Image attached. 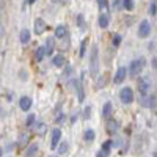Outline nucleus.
<instances>
[{"mask_svg":"<svg viewBox=\"0 0 157 157\" xmlns=\"http://www.w3.org/2000/svg\"><path fill=\"white\" fill-rule=\"evenodd\" d=\"M90 74L91 77H98L99 74V50L96 44L91 47V54H90Z\"/></svg>","mask_w":157,"mask_h":157,"instance_id":"obj_1","label":"nucleus"},{"mask_svg":"<svg viewBox=\"0 0 157 157\" xmlns=\"http://www.w3.org/2000/svg\"><path fill=\"white\" fill-rule=\"evenodd\" d=\"M137 86H138V91L143 94V96H146L148 94V91L151 90V78L148 75H141L138 78V82H137Z\"/></svg>","mask_w":157,"mask_h":157,"instance_id":"obj_2","label":"nucleus"},{"mask_svg":"<svg viewBox=\"0 0 157 157\" xmlns=\"http://www.w3.org/2000/svg\"><path fill=\"white\" fill-rule=\"evenodd\" d=\"M120 99H121L123 104H130V102H134V91H132V88L124 86V88L120 91Z\"/></svg>","mask_w":157,"mask_h":157,"instance_id":"obj_3","label":"nucleus"},{"mask_svg":"<svg viewBox=\"0 0 157 157\" xmlns=\"http://www.w3.org/2000/svg\"><path fill=\"white\" fill-rule=\"evenodd\" d=\"M151 35V24L145 19V21H141L140 25H138V36L140 38H148Z\"/></svg>","mask_w":157,"mask_h":157,"instance_id":"obj_4","label":"nucleus"},{"mask_svg":"<svg viewBox=\"0 0 157 157\" xmlns=\"http://www.w3.org/2000/svg\"><path fill=\"white\" fill-rule=\"evenodd\" d=\"M143 66H145V61H143V58L134 60L132 63H130V74H132V75H138V74L141 72Z\"/></svg>","mask_w":157,"mask_h":157,"instance_id":"obj_5","label":"nucleus"},{"mask_svg":"<svg viewBox=\"0 0 157 157\" xmlns=\"http://www.w3.org/2000/svg\"><path fill=\"white\" fill-rule=\"evenodd\" d=\"M60 138H61V130H60V129H54V130H52V141H50V146H52V148H57Z\"/></svg>","mask_w":157,"mask_h":157,"instance_id":"obj_6","label":"nucleus"},{"mask_svg":"<svg viewBox=\"0 0 157 157\" xmlns=\"http://www.w3.org/2000/svg\"><path fill=\"white\" fill-rule=\"evenodd\" d=\"M39 151V145L38 143H32V145L25 149V157H35Z\"/></svg>","mask_w":157,"mask_h":157,"instance_id":"obj_7","label":"nucleus"},{"mask_svg":"<svg viewBox=\"0 0 157 157\" xmlns=\"http://www.w3.org/2000/svg\"><path fill=\"white\" fill-rule=\"evenodd\" d=\"M126 75H127V69L126 68H120L116 71V74H115V83H121L126 78Z\"/></svg>","mask_w":157,"mask_h":157,"instance_id":"obj_8","label":"nucleus"},{"mask_svg":"<svg viewBox=\"0 0 157 157\" xmlns=\"http://www.w3.org/2000/svg\"><path fill=\"white\" fill-rule=\"evenodd\" d=\"M19 105H21V109H22L24 112L30 110V107H32V99H30V98H27V96L21 98V101H19Z\"/></svg>","mask_w":157,"mask_h":157,"instance_id":"obj_9","label":"nucleus"},{"mask_svg":"<svg viewBox=\"0 0 157 157\" xmlns=\"http://www.w3.org/2000/svg\"><path fill=\"white\" fill-rule=\"evenodd\" d=\"M44 30H46L44 21H43V19H36V21H35V33H36V35H41Z\"/></svg>","mask_w":157,"mask_h":157,"instance_id":"obj_10","label":"nucleus"},{"mask_svg":"<svg viewBox=\"0 0 157 157\" xmlns=\"http://www.w3.org/2000/svg\"><path fill=\"white\" fill-rule=\"evenodd\" d=\"M46 54H52L55 49V38H47V43H46Z\"/></svg>","mask_w":157,"mask_h":157,"instance_id":"obj_11","label":"nucleus"},{"mask_svg":"<svg viewBox=\"0 0 157 157\" xmlns=\"http://www.w3.org/2000/svg\"><path fill=\"white\" fill-rule=\"evenodd\" d=\"M30 41V32L27 30V29H24L22 32H21V43L22 44H27Z\"/></svg>","mask_w":157,"mask_h":157,"instance_id":"obj_12","label":"nucleus"},{"mask_svg":"<svg viewBox=\"0 0 157 157\" xmlns=\"http://www.w3.org/2000/svg\"><path fill=\"white\" fill-rule=\"evenodd\" d=\"M99 27L101 29H107L109 27V16L107 14H101L99 16Z\"/></svg>","mask_w":157,"mask_h":157,"instance_id":"obj_13","label":"nucleus"},{"mask_svg":"<svg viewBox=\"0 0 157 157\" xmlns=\"http://www.w3.org/2000/svg\"><path fill=\"white\" fill-rule=\"evenodd\" d=\"M94 137H96V134H94V130H93V129H86V130H85V134H83L85 141H93Z\"/></svg>","mask_w":157,"mask_h":157,"instance_id":"obj_14","label":"nucleus"},{"mask_svg":"<svg viewBox=\"0 0 157 157\" xmlns=\"http://www.w3.org/2000/svg\"><path fill=\"white\" fill-rule=\"evenodd\" d=\"M52 63H54L57 68H61V66H63V63H64V58H63V55H57V57H54Z\"/></svg>","mask_w":157,"mask_h":157,"instance_id":"obj_15","label":"nucleus"},{"mask_svg":"<svg viewBox=\"0 0 157 157\" xmlns=\"http://www.w3.org/2000/svg\"><path fill=\"white\" fill-rule=\"evenodd\" d=\"M64 35H66V29H64V25H58L57 30H55V36L57 38H63Z\"/></svg>","mask_w":157,"mask_h":157,"instance_id":"obj_16","label":"nucleus"},{"mask_svg":"<svg viewBox=\"0 0 157 157\" xmlns=\"http://www.w3.org/2000/svg\"><path fill=\"white\" fill-rule=\"evenodd\" d=\"M110 113H112V104H110V102H107L105 105H104V109H102V115L105 116V118H109V116H110Z\"/></svg>","mask_w":157,"mask_h":157,"instance_id":"obj_17","label":"nucleus"},{"mask_svg":"<svg viewBox=\"0 0 157 157\" xmlns=\"http://www.w3.org/2000/svg\"><path fill=\"white\" fill-rule=\"evenodd\" d=\"M68 149H69V145H68V141H63L61 145L58 146V152H60V154H66V152H68Z\"/></svg>","mask_w":157,"mask_h":157,"instance_id":"obj_18","label":"nucleus"},{"mask_svg":"<svg viewBox=\"0 0 157 157\" xmlns=\"http://www.w3.org/2000/svg\"><path fill=\"white\" fill-rule=\"evenodd\" d=\"M123 5L127 11H132L134 10V0H123Z\"/></svg>","mask_w":157,"mask_h":157,"instance_id":"obj_19","label":"nucleus"},{"mask_svg":"<svg viewBox=\"0 0 157 157\" xmlns=\"http://www.w3.org/2000/svg\"><path fill=\"white\" fill-rule=\"evenodd\" d=\"M44 54H46V49L44 47H38V50H36V60L41 61L43 57H44Z\"/></svg>","mask_w":157,"mask_h":157,"instance_id":"obj_20","label":"nucleus"},{"mask_svg":"<svg viewBox=\"0 0 157 157\" xmlns=\"http://www.w3.org/2000/svg\"><path fill=\"white\" fill-rule=\"evenodd\" d=\"M110 149H112V141H105V143L102 145V151L105 152V154H109Z\"/></svg>","mask_w":157,"mask_h":157,"instance_id":"obj_21","label":"nucleus"},{"mask_svg":"<svg viewBox=\"0 0 157 157\" xmlns=\"http://www.w3.org/2000/svg\"><path fill=\"white\" fill-rule=\"evenodd\" d=\"M36 130H38L39 134H44V132H46V124H44V123L36 124Z\"/></svg>","mask_w":157,"mask_h":157,"instance_id":"obj_22","label":"nucleus"},{"mask_svg":"<svg viewBox=\"0 0 157 157\" xmlns=\"http://www.w3.org/2000/svg\"><path fill=\"white\" fill-rule=\"evenodd\" d=\"M109 132L112 134V132H115V130H116V121H109Z\"/></svg>","mask_w":157,"mask_h":157,"instance_id":"obj_23","label":"nucleus"},{"mask_svg":"<svg viewBox=\"0 0 157 157\" xmlns=\"http://www.w3.org/2000/svg\"><path fill=\"white\" fill-rule=\"evenodd\" d=\"M71 74H72V68H71V66H66V68H64V72H63V77L68 78Z\"/></svg>","mask_w":157,"mask_h":157,"instance_id":"obj_24","label":"nucleus"},{"mask_svg":"<svg viewBox=\"0 0 157 157\" xmlns=\"http://www.w3.org/2000/svg\"><path fill=\"white\" fill-rule=\"evenodd\" d=\"M83 116H85V118H90V116H91V107H85V110H83Z\"/></svg>","mask_w":157,"mask_h":157,"instance_id":"obj_25","label":"nucleus"},{"mask_svg":"<svg viewBox=\"0 0 157 157\" xmlns=\"http://www.w3.org/2000/svg\"><path fill=\"white\" fill-rule=\"evenodd\" d=\"M155 10H157V5H155V2H152L151 6H149V13L151 14H155Z\"/></svg>","mask_w":157,"mask_h":157,"instance_id":"obj_26","label":"nucleus"},{"mask_svg":"<svg viewBox=\"0 0 157 157\" xmlns=\"http://www.w3.org/2000/svg\"><path fill=\"white\" fill-rule=\"evenodd\" d=\"M121 43V36L120 35H115V39H113V44L115 46H118V44H120Z\"/></svg>","mask_w":157,"mask_h":157,"instance_id":"obj_27","label":"nucleus"},{"mask_svg":"<svg viewBox=\"0 0 157 157\" xmlns=\"http://www.w3.org/2000/svg\"><path fill=\"white\" fill-rule=\"evenodd\" d=\"M98 5H99V8H105L107 6V0H98Z\"/></svg>","mask_w":157,"mask_h":157,"instance_id":"obj_28","label":"nucleus"},{"mask_svg":"<svg viewBox=\"0 0 157 157\" xmlns=\"http://www.w3.org/2000/svg\"><path fill=\"white\" fill-rule=\"evenodd\" d=\"M33 121H35V116H33V115H30V116L27 118V126H32V124H33Z\"/></svg>","mask_w":157,"mask_h":157,"instance_id":"obj_29","label":"nucleus"},{"mask_svg":"<svg viewBox=\"0 0 157 157\" xmlns=\"http://www.w3.org/2000/svg\"><path fill=\"white\" fill-rule=\"evenodd\" d=\"M85 46H86V41H83V43H82V50H80V55H82V57L85 55Z\"/></svg>","mask_w":157,"mask_h":157,"instance_id":"obj_30","label":"nucleus"},{"mask_svg":"<svg viewBox=\"0 0 157 157\" xmlns=\"http://www.w3.org/2000/svg\"><path fill=\"white\" fill-rule=\"evenodd\" d=\"M107 155H109V154H105V152H104L102 149H101V151L98 152V157H107Z\"/></svg>","mask_w":157,"mask_h":157,"instance_id":"obj_31","label":"nucleus"},{"mask_svg":"<svg viewBox=\"0 0 157 157\" xmlns=\"http://www.w3.org/2000/svg\"><path fill=\"white\" fill-rule=\"evenodd\" d=\"M121 5V0H115V8H120Z\"/></svg>","mask_w":157,"mask_h":157,"instance_id":"obj_32","label":"nucleus"},{"mask_svg":"<svg viewBox=\"0 0 157 157\" xmlns=\"http://www.w3.org/2000/svg\"><path fill=\"white\" fill-rule=\"evenodd\" d=\"M2 154H3V149H2V148H0V157H2Z\"/></svg>","mask_w":157,"mask_h":157,"instance_id":"obj_33","label":"nucleus"},{"mask_svg":"<svg viewBox=\"0 0 157 157\" xmlns=\"http://www.w3.org/2000/svg\"><path fill=\"white\" fill-rule=\"evenodd\" d=\"M27 2H29V3H33V2H35V0H27Z\"/></svg>","mask_w":157,"mask_h":157,"instance_id":"obj_34","label":"nucleus"},{"mask_svg":"<svg viewBox=\"0 0 157 157\" xmlns=\"http://www.w3.org/2000/svg\"><path fill=\"white\" fill-rule=\"evenodd\" d=\"M152 157H157V152H154V155H152Z\"/></svg>","mask_w":157,"mask_h":157,"instance_id":"obj_35","label":"nucleus"},{"mask_svg":"<svg viewBox=\"0 0 157 157\" xmlns=\"http://www.w3.org/2000/svg\"><path fill=\"white\" fill-rule=\"evenodd\" d=\"M0 21H2V14H0Z\"/></svg>","mask_w":157,"mask_h":157,"instance_id":"obj_36","label":"nucleus"},{"mask_svg":"<svg viewBox=\"0 0 157 157\" xmlns=\"http://www.w3.org/2000/svg\"><path fill=\"white\" fill-rule=\"evenodd\" d=\"M52 157H55V155H52Z\"/></svg>","mask_w":157,"mask_h":157,"instance_id":"obj_37","label":"nucleus"}]
</instances>
